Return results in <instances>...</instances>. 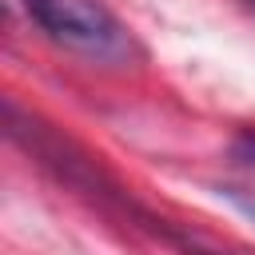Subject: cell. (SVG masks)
I'll use <instances>...</instances> for the list:
<instances>
[{
  "mask_svg": "<svg viewBox=\"0 0 255 255\" xmlns=\"http://www.w3.org/2000/svg\"><path fill=\"white\" fill-rule=\"evenodd\" d=\"M20 4L48 40L84 60L128 64L135 56V40L100 0H20Z\"/></svg>",
  "mask_w": 255,
  "mask_h": 255,
  "instance_id": "cell-1",
  "label": "cell"
},
{
  "mask_svg": "<svg viewBox=\"0 0 255 255\" xmlns=\"http://www.w3.org/2000/svg\"><path fill=\"white\" fill-rule=\"evenodd\" d=\"M183 255H219V251H203V247H195V243H183Z\"/></svg>",
  "mask_w": 255,
  "mask_h": 255,
  "instance_id": "cell-2",
  "label": "cell"
},
{
  "mask_svg": "<svg viewBox=\"0 0 255 255\" xmlns=\"http://www.w3.org/2000/svg\"><path fill=\"white\" fill-rule=\"evenodd\" d=\"M247 4H251V8H255V0H247Z\"/></svg>",
  "mask_w": 255,
  "mask_h": 255,
  "instance_id": "cell-3",
  "label": "cell"
}]
</instances>
